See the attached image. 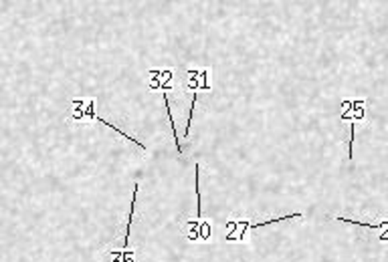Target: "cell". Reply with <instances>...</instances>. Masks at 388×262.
<instances>
[{
    "instance_id": "cell-1",
    "label": "cell",
    "mask_w": 388,
    "mask_h": 262,
    "mask_svg": "<svg viewBox=\"0 0 388 262\" xmlns=\"http://www.w3.org/2000/svg\"><path fill=\"white\" fill-rule=\"evenodd\" d=\"M289 218H304L300 212H293V214H287V216H279V218H269L263 222H251V220H228L226 222V228H231V234L226 236V240H243L245 238L247 230H255V228H265V226H273V224H279V222L289 220Z\"/></svg>"
},
{
    "instance_id": "cell-2",
    "label": "cell",
    "mask_w": 388,
    "mask_h": 262,
    "mask_svg": "<svg viewBox=\"0 0 388 262\" xmlns=\"http://www.w3.org/2000/svg\"><path fill=\"white\" fill-rule=\"evenodd\" d=\"M87 105H89V99L71 101V109H69L67 120L73 121V123H85L87 121Z\"/></svg>"
},
{
    "instance_id": "cell-3",
    "label": "cell",
    "mask_w": 388,
    "mask_h": 262,
    "mask_svg": "<svg viewBox=\"0 0 388 262\" xmlns=\"http://www.w3.org/2000/svg\"><path fill=\"white\" fill-rule=\"evenodd\" d=\"M332 220L348 222V224H354V226H364V228H372V230H382V240H388V218L380 222H364V220H354V218H342V216H329Z\"/></svg>"
},
{
    "instance_id": "cell-4",
    "label": "cell",
    "mask_w": 388,
    "mask_h": 262,
    "mask_svg": "<svg viewBox=\"0 0 388 262\" xmlns=\"http://www.w3.org/2000/svg\"><path fill=\"white\" fill-rule=\"evenodd\" d=\"M103 261L105 262H136V252L134 250H105L103 254Z\"/></svg>"
},
{
    "instance_id": "cell-5",
    "label": "cell",
    "mask_w": 388,
    "mask_h": 262,
    "mask_svg": "<svg viewBox=\"0 0 388 262\" xmlns=\"http://www.w3.org/2000/svg\"><path fill=\"white\" fill-rule=\"evenodd\" d=\"M138 181L134 186V196H132V206H130V216H127V224H125V234H123V248H127L130 242V232H132V224H134V216H136V202H138Z\"/></svg>"
},
{
    "instance_id": "cell-6",
    "label": "cell",
    "mask_w": 388,
    "mask_h": 262,
    "mask_svg": "<svg viewBox=\"0 0 388 262\" xmlns=\"http://www.w3.org/2000/svg\"><path fill=\"white\" fill-rule=\"evenodd\" d=\"M164 105H166V113H168V123H170V129H172V136H174V143H176V149L178 154H183V145H180V140H178V131H176V123H174V117H172V107H170V97L168 93H162Z\"/></svg>"
}]
</instances>
